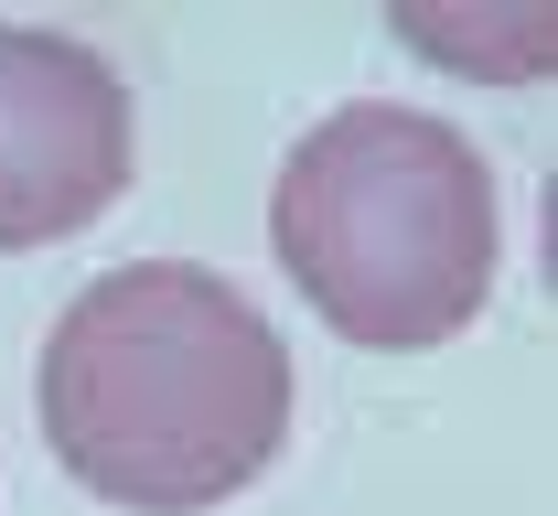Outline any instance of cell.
I'll use <instances>...</instances> for the list:
<instances>
[{
    "instance_id": "obj_1",
    "label": "cell",
    "mask_w": 558,
    "mask_h": 516,
    "mask_svg": "<svg viewBox=\"0 0 558 516\" xmlns=\"http://www.w3.org/2000/svg\"><path fill=\"white\" fill-rule=\"evenodd\" d=\"M290 345L236 280L194 259H130L44 334V442L86 495L205 516L290 442Z\"/></svg>"
},
{
    "instance_id": "obj_2",
    "label": "cell",
    "mask_w": 558,
    "mask_h": 516,
    "mask_svg": "<svg viewBox=\"0 0 558 516\" xmlns=\"http://www.w3.org/2000/svg\"><path fill=\"white\" fill-rule=\"evenodd\" d=\"M269 248L301 301L376 356H429L494 301V172L429 108L354 97L301 130L269 183Z\"/></svg>"
},
{
    "instance_id": "obj_3",
    "label": "cell",
    "mask_w": 558,
    "mask_h": 516,
    "mask_svg": "<svg viewBox=\"0 0 558 516\" xmlns=\"http://www.w3.org/2000/svg\"><path fill=\"white\" fill-rule=\"evenodd\" d=\"M130 86L97 44L0 22V248H54L130 194Z\"/></svg>"
}]
</instances>
